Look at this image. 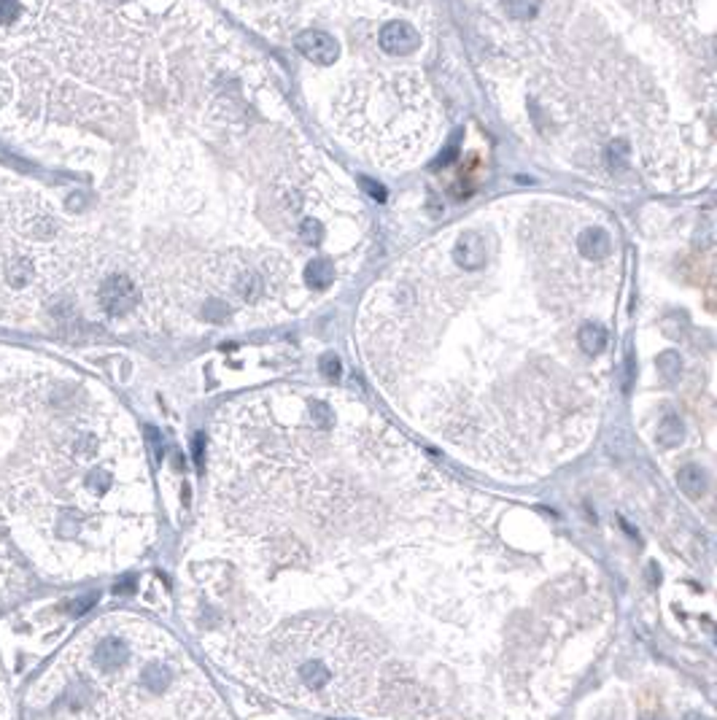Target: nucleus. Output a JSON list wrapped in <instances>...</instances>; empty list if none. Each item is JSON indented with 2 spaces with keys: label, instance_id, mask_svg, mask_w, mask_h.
Returning <instances> with one entry per match:
<instances>
[{
  "label": "nucleus",
  "instance_id": "13",
  "mask_svg": "<svg viewBox=\"0 0 717 720\" xmlns=\"http://www.w3.org/2000/svg\"><path fill=\"white\" fill-rule=\"evenodd\" d=\"M680 437V419H674V416H666L664 421L658 423V440L669 445V442H674V440Z\"/></svg>",
  "mask_w": 717,
  "mask_h": 720
},
{
  "label": "nucleus",
  "instance_id": "2",
  "mask_svg": "<svg viewBox=\"0 0 717 720\" xmlns=\"http://www.w3.org/2000/svg\"><path fill=\"white\" fill-rule=\"evenodd\" d=\"M186 0H0V141L14 173L0 324L49 334L194 330L162 240L192 100Z\"/></svg>",
  "mask_w": 717,
  "mask_h": 720
},
{
  "label": "nucleus",
  "instance_id": "5",
  "mask_svg": "<svg viewBox=\"0 0 717 720\" xmlns=\"http://www.w3.org/2000/svg\"><path fill=\"white\" fill-rule=\"evenodd\" d=\"M294 46L305 60H310L313 65H332L340 57V46L329 33L324 30H305L294 38Z\"/></svg>",
  "mask_w": 717,
  "mask_h": 720
},
{
  "label": "nucleus",
  "instance_id": "7",
  "mask_svg": "<svg viewBox=\"0 0 717 720\" xmlns=\"http://www.w3.org/2000/svg\"><path fill=\"white\" fill-rule=\"evenodd\" d=\"M453 259L456 264H458L461 270H467V273L480 270V267L486 264V243H483V238H480L477 232L461 235L453 246Z\"/></svg>",
  "mask_w": 717,
  "mask_h": 720
},
{
  "label": "nucleus",
  "instance_id": "1",
  "mask_svg": "<svg viewBox=\"0 0 717 720\" xmlns=\"http://www.w3.org/2000/svg\"><path fill=\"white\" fill-rule=\"evenodd\" d=\"M178 594L229 677L356 720H550L615 623L599 564L545 512L350 394L289 386L216 413Z\"/></svg>",
  "mask_w": 717,
  "mask_h": 720
},
{
  "label": "nucleus",
  "instance_id": "6",
  "mask_svg": "<svg viewBox=\"0 0 717 720\" xmlns=\"http://www.w3.org/2000/svg\"><path fill=\"white\" fill-rule=\"evenodd\" d=\"M378 43L381 49L388 54H397V57H404V54H413L418 49L421 38L418 30L410 25V22H385L378 33Z\"/></svg>",
  "mask_w": 717,
  "mask_h": 720
},
{
  "label": "nucleus",
  "instance_id": "12",
  "mask_svg": "<svg viewBox=\"0 0 717 720\" xmlns=\"http://www.w3.org/2000/svg\"><path fill=\"white\" fill-rule=\"evenodd\" d=\"M299 238H305L308 243H310V240L318 243V240L324 238V224H321L315 216H305V219L299 222Z\"/></svg>",
  "mask_w": 717,
  "mask_h": 720
},
{
  "label": "nucleus",
  "instance_id": "9",
  "mask_svg": "<svg viewBox=\"0 0 717 720\" xmlns=\"http://www.w3.org/2000/svg\"><path fill=\"white\" fill-rule=\"evenodd\" d=\"M542 0H502V8L512 22H531L540 14Z\"/></svg>",
  "mask_w": 717,
  "mask_h": 720
},
{
  "label": "nucleus",
  "instance_id": "11",
  "mask_svg": "<svg viewBox=\"0 0 717 720\" xmlns=\"http://www.w3.org/2000/svg\"><path fill=\"white\" fill-rule=\"evenodd\" d=\"M677 483H680V489L688 491L690 496H699V494L704 491L706 477H704V470H701L699 464H688V467H683V470L677 473Z\"/></svg>",
  "mask_w": 717,
  "mask_h": 720
},
{
  "label": "nucleus",
  "instance_id": "10",
  "mask_svg": "<svg viewBox=\"0 0 717 720\" xmlns=\"http://www.w3.org/2000/svg\"><path fill=\"white\" fill-rule=\"evenodd\" d=\"M305 281L310 283L313 289H327L334 281V270L329 259H310V264L305 267Z\"/></svg>",
  "mask_w": 717,
  "mask_h": 720
},
{
  "label": "nucleus",
  "instance_id": "15",
  "mask_svg": "<svg viewBox=\"0 0 717 720\" xmlns=\"http://www.w3.org/2000/svg\"><path fill=\"white\" fill-rule=\"evenodd\" d=\"M321 369H324V375H337V372H340V362H337V356L327 353V356L321 359Z\"/></svg>",
  "mask_w": 717,
  "mask_h": 720
},
{
  "label": "nucleus",
  "instance_id": "14",
  "mask_svg": "<svg viewBox=\"0 0 717 720\" xmlns=\"http://www.w3.org/2000/svg\"><path fill=\"white\" fill-rule=\"evenodd\" d=\"M0 720H14V702H11V691L6 685L3 672H0Z\"/></svg>",
  "mask_w": 717,
  "mask_h": 720
},
{
  "label": "nucleus",
  "instance_id": "8",
  "mask_svg": "<svg viewBox=\"0 0 717 720\" xmlns=\"http://www.w3.org/2000/svg\"><path fill=\"white\" fill-rule=\"evenodd\" d=\"M578 248L585 259H594V262H601V259H610L613 254V240H610V232L601 227H591L585 229L578 238Z\"/></svg>",
  "mask_w": 717,
  "mask_h": 720
},
{
  "label": "nucleus",
  "instance_id": "3",
  "mask_svg": "<svg viewBox=\"0 0 717 720\" xmlns=\"http://www.w3.org/2000/svg\"><path fill=\"white\" fill-rule=\"evenodd\" d=\"M157 540L132 416L84 369L0 343V607L124 572Z\"/></svg>",
  "mask_w": 717,
  "mask_h": 720
},
{
  "label": "nucleus",
  "instance_id": "4",
  "mask_svg": "<svg viewBox=\"0 0 717 720\" xmlns=\"http://www.w3.org/2000/svg\"><path fill=\"white\" fill-rule=\"evenodd\" d=\"M33 720H232L181 639L138 613H105L65 642L27 693Z\"/></svg>",
  "mask_w": 717,
  "mask_h": 720
}]
</instances>
